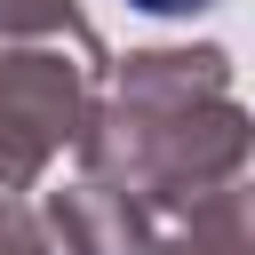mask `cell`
Segmentation results:
<instances>
[{"label":"cell","instance_id":"1","mask_svg":"<svg viewBox=\"0 0 255 255\" xmlns=\"http://www.w3.org/2000/svg\"><path fill=\"white\" fill-rule=\"evenodd\" d=\"M135 8H151V16H191V8H207V0H135Z\"/></svg>","mask_w":255,"mask_h":255}]
</instances>
